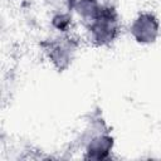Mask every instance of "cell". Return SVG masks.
I'll return each instance as SVG.
<instances>
[{"instance_id":"obj_1","label":"cell","mask_w":161,"mask_h":161,"mask_svg":"<svg viewBox=\"0 0 161 161\" xmlns=\"http://www.w3.org/2000/svg\"><path fill=\"white\" fill-rule=\"evenodd\" d=\"M131 31L137 42L150 43L153 42L157 35L158 23L151 14H142L133 21Z\"/></svg>"}]
</instances>
